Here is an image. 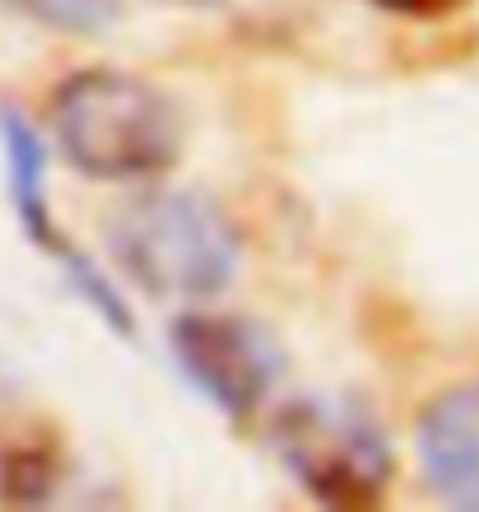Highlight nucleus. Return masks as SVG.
Masks as SVG:
<instances>
[{
    "label": "nucleus",
    "instance_id": "obj_3",
    "mask_svg": "<svg viewBox=\"0 0 479 512\" xmlns=\"http://www.w3.org/2000/svg\"><path fill=\"white\" fill-rule=\"evenodd\" d=\"M284 471L312 503L335 512L377 508L396 475V452L368 405L349 396H303L275 424Z\"/></svg>",
    "mask_w": 479,
    "mask_h": 512
},
{
    "label": "nucleus",
    "instance_id": "obj_11",
    "mask_svg": "<svg viewBox=\"0 0 479 512\" xmlns=\"http://www.w3.org/2000/svg\"><path fill=\"white\" fill-rule=\"evenodd\" d=\"M173 5H219V0H173Z\"/></svg>",
    "mask_w": 479,
    "mask_h": 512
},
{
    "label": "nucleus",
    "instance_id": "obj_5",
    "mask_svg": "<svg viewBox=\"0 0 479 512\" xmlns=\"http://www.w3.org/2000/svg\"><path fill=\"white\" fill-rule=\"evenodd\" d=\"M414 457L424 485L447 508L479 512V382L447 387L419 410Z\"/></svg>",
    "mask_w": 479,
    "mask_h": 512
},
{
    "label": "nucleus",
    "instance_id": "obj_10",
    "mask_svg": "<svg viewBox=\"0 0 479 512\" xmlns=\"http://www.w3.org/2000/svg\"><path fill=\"white\" fill-rule=\"evenodd\" d=\"M382 14H400V19H442V14L466 10L470 0H363Z\"/></svg>",
    "mask_w": 479,
    "mask_h": 512
},
{
    "label": "nucleus",
    "instance_id": "obj_4",
    "mask_svg": "<svg viewBox=\"0 0 479 512\" xmlns=\"http://www.w3.org/2000/svg\"><path fill=\"white\" fill-rule=\"evenodd\" d=\"M168 350L182 378L228 419L247 424L280 378V345L266 326L238 312H182L168 326Z\"/></svg>",
    "mask_w": 479,
    "mask_h": 512
},
{
    "label": "nucleus",
    "instance_id": "obj_2",
    "mask_svg": "<svg viewBox=\"0 0 479 512\" xmlns=\"http://www.w3.org/2000/svg\"><path fill=\"white\" fill-rule=\"evenodd\" d=\"M107 252L149 298L224 294L242 261L238 229L210 196L187 187H154L121 205L107 224Z\"/></svg>",
    "mask_w": 479,
    "mask_h": 512
},
{
    "label": "nucleus",
    "instance_id": "obj_6",
    "mask_svg": "<svg viewBox=\"0 0 479 512\" xmlns=\"http://www.w3.org/2000/svg\"><path fill=\"white\" fill-rule=\"evenodd\" d=\"M0 149H5V182H10V201L19 215V229L42 247V252H61L66 233H56L52 210H47V149L38 131L24 122L19 108H0Z\"/></svg>",
    "mask_w": 479,
    "mask_h": 512
},
{
    "label": "nucleus",
    "instance_id": "obj_9",
    "mask_svg": "<svg viewBox=\"0 0 479 512\" xmlns=\"http://www.w3.org/2000/svg\"><path fill=\"white\" fill-rule=\"evenodd\" d=\"M56 261H61V270H66V284H70V289H75V294H80L84 303L98 312V322H107L121 340H131L135 336V317H131V308H126V298L117 294V284L107 280L103 270H98L84 252H75L70 243H61Z\"/></svg>",
    "mask_w": 479,
    "mask_h": 512
},
{
    "label": "nucleus",
    "instance_id": "obj_1",
    "mask_svg": "<svg viewBox=\"0 0 479 512\" xmlns=\"http://www.w3.org/2000/svg\"><path fill=\"white\" fill-rule=\"evenodd\" d=\"M56 149L89 182H145L182 159L187 122L159 84L126 70H75L56 84L52 108Z\"/></svg>",
    "mask_w": 479,
    "mask_h": 512
},
{
    "label": "nucleus",
    "instance_id": "obj_7",
    "mask_svg": "<svg viewBox=\"0 0 479 512\" xmlns=\"http://www.w3.org/2000/svg\"><path fill=\"white\" fill-rule=\"evenodd\" d=\"M61 485V457L42 443L10 447L0 457V503L5 508H42Z\"/></svg>",
    "mask_w": 479,
    "mask_h": 512
},
{
    "label": "nucleus",
    "instance_id": "obj_8",
    "mask_svg": "<svg viewBox=\"0 0 479 512\" xmlns=\"http://www.w3.org/2000/svg\"><path fill=\"white\" fill-rule=\"evenodd\" d=\"M5 10L19 19L70 38H98L126 14V0H5Z\"/></svg>",
    "mask_w": 479,
    "mask_h": 512
}]
</instances>
